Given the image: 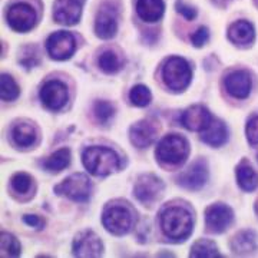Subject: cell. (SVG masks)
<instances>
[{
    "mask_svg": "<svg viewBox=\"0 0 258 258\" xmlns=\"http://www.w3.org/2000/svg\"><path fill=\"white\" fill-rule=\"evenodd\" d=\"M257 158H258V157H257Z\"/></svg>",
    "mask_w": 258,
    "mask_h": 258,
    "instance_id": "38",
    "label": "cell"
},
{
    "mask_svg": "<svg viewBox=\"0 0 258 258\" xmlns=\"http://www.w3.org/2000/svg\"><path fill=\"white\" fill-rule=\"evenodd\" d=\"M208 39H210V32H208V29L207 28H200L195 33H194L192 36H191L192 45L197 47L204 46V43L208 42Z\"/></svg>",
    "mask_w": 258,
    "mask_h": 258,
    "instance_id": "34",
    "label": "cell"
},
{
    "mask_svg": "<svg viewBox=\"0 0 258 258\" xmlns=\"http://www.w3.org/2000/svg\"><path fill=\"white\" fill-rule=\"evenodd\" d=\"M189 145L179 135H166L157 148V158L168 165H179L188 158Z\"/></svg>",
    "mask_w": 258,
    "mask_h": 258,
    "instance_id": "3",
    "label": "cell"
},
{
    "mask_svg": "<svg viewBox=\"0 0 258 258\" xmlns=\"http://www.w3.org/2000/svg\"><path fill=\"white\" fill-rule=\"evenodd\" d=\"M237 181L244 191H254L258 186L257 172L247 164H242L237 168Z\"/></svg>",
    "mask_w": 258,
    "mask_h": 258,
    "instance_id": "25",
    "label": "cell"
},
{
    "mask_svg": "<svg viewBox=\"0 0 258 258\" xmlns=\"http://www.w3.org/2000/svg\"><path fill=\"white\" fill-rule=\"evenodd\" d=\"M232 249L238 255H247L257 249V238L255 234L251 231L240 232L232 241Z\"/></svg>",
    "mask_w": 258,
    "mask_h": 258,
    "instance_id": "22",
    "label": "cell"
},
{
    "mask_svg": "<svg viewBox=\"0 0 258 258\" xmlns=\"http://www.w3.org/2000/svg\"><path fill=\"white\" fill-rule=\"evenodd\" d=\"M208 181V168L204 161H198L178 176V184L189 191H198Z\"/></svg>",
    "mask_w": 258,
    "mask_h": 258,
    "instance_id": "11",
    "label": "cell"
},
{
    "mask_svg": "<svg viewBox=\"0 0 258 258\" xmlns=\"http://www.w3.org/2000/svg\"><path fill=\"white\" fill-rule=\"evenodd\" d=\"M205 222L212 232H224L232 222V211L224 204H215L207 208Z\"/></svg>",
    "mask_w": 258,
    "mask_h": 258,
    "instance_id": "13",
    "label": "cell"
},
{
    "mask_svg": "<svg viewBox=\"0 0 258 258\" xmlns=\"http://www.w3.org/2000/svg\"><path fill=\"white\" fill-rule=\"evenodd\" d=\"M129 98H131V102L135 105V106H147L148 103L152 99V95H151V91L148 89L145 85H137L132 88V91L129 93Z\"/></svg>",
    "mask_w": 258,
    "mask_h": 258,
    "instance_id": "30",
    "label": "cell"
},
{
    "mask_svg": "<svg viewBox=\"0 0 258 258\" xmlns=\"http://www.w3.org/2000/svg\"><path fill=\"white\" fill-rule=\"evenodd\" d=\"M93 112H95V116L101 122H108L113 116L115 109L109 102L96 101L95 106H93Z\"/></svg>",
    "mask_w": 258,
    "mask_h": 258,
    "instance_id": "31",
    "label": "cell"
},
{
    "mask_svg": "<svg viewBox=\"0 0 258 258\" xmlns=\"http://www.w3.org/2000/svg\"><path fill=\"white\" fill-rule=\"evenodd\" d=\"M69 164H71V151L68 148H62L47 158L43 162V166L50 172H60Z\"/></svg>",
    "mask_w": 258,
    "mask_h": 258,
    "instance_id": "23",
    "label": "cell"
},
{
    "mask_svg": "<svg viewBox=\"0 0 258 258\" xmlns=\"http://www.w3.org/2000/svg\"><path fill=\"white\" fill-rule=\"evenodd\" d=\"M162 191V182L155 175H144L138 179L135 185V197L137 200L145 205L152 204Z\"/></svg>",
    "mask_w": 258,
    "mask_h": 258,
    "instance_id": "14",
    "label": "cell"
},
{
    "mask_svg": "<svg viewBox=\"0 0 258 258\" xmlns=\"http://www.w3.org/2000/svg\"><path fill=\"white\" fill-rule=\"evenodd\" d=\"M129 138L135 147H149L157 138V126L151 120H139L135 125H132V128L129 131Z\"/></svg>",
    "mask_w": 258,
    "mask_h": 258,
    "instance_id": "17",
    "label": "cell"
},
{
    "mask_svg": "<svg viewBox=\"0 0 258 258\" xmlns=\"http://www.w3.org/2000/svg\"><path fill=\"white\" fill-rule=\"evenodd\" d=\"M176 10H178V13L179 15H182L185 19H188V20H194V19L197 18V10L194 9V8H189V6H186L184 5L181 0H178L175 5Z\"/></svg>",
    "mask_w": 258,
    "mask_h": 258,
    "instance_id": "35",
    "label": "cell"
},
{
    "mask_svg": "<svg viewBox=\"0 0 258 258\" xmlns=\"http://www.w3.org/2000/svg\"><path fill=\"white\" fill-rule=\"evenodd\" d=\"M182 125L185 128L192 131V132H201L210 126L211 123V113L207 111L201 105H194L189 106L182 113Z\"/></svg>",
    "mask_w": 258,
    "mask_h": 258,
    "instance_id": "16",
    "label": "cell"
},
{
    "mask_svg": "<svg viewBox=\"0 0 258 258\" xmlns=\"http://www.w3.org/2000/svg\"><path fill=\"white\" fill-rule=\"evenodd\" d=\"M227 91L237 99H245L251 92V79L244 71H237L227 76L225 79Z\"/></svg>",
    "mask_w": 258,
    "mask_h": 258,
    "instance_id": "18",
    "label": "cell"
},
{
    "mask_svg": "<svg viewBox=\"0 0 258 258\" xmlns=\"http://www.w3.org/2000/svg\"><path fill=\"white\" fill-rule=\"evenodd\" d=\"M161 225L166 237L172 240H185L192 231V217L184 208L172 207L161 215Z\"/></svg>",
    "mask_w": 258,
    "mask_h": 258,
    "instance_id": "2",
    "label": "cell"
},
{
    "mask_svg": "<svg viewBox=\"0 0 258 258\" xmlns=\"http://www.w3.org/2000/svg\"><path fill=\"white\" fill-rule=\"evenodd\" d=\"M102 222L109 232L115 235H123L128 232L132 225V215L128 208L115 205V207H109L103 212Z\"/></svg>",
    "mask_w": 258,
    "mask_h": 258,
    "instance_id": "6",
    "label": "cell"
},
{
    "mask_svg": "<svg viewBox=\"0 0 258 258\" xmlns=\"http://www.w3.org/2000/svg\"><path fill=\"white\" fill-rule=\"evenodd\" d=\"M10 28L16 32H28L36 25V12L26 3H16L8 12Z\"/></svg>",
    "mask_w": 258,
    "mask_h": 258,
    "instance_id": "8",
    "label": "cell"
},
{
    "mask_svg": "<svg viewBox=\"0 0 258 258\" xmlns=\"http://www.w3.org/2000/svg\"><path fill=\"white\" fill-rule=\"evenodd\" d=\"M162 76H164V81L168 85V88H171L172 91H176V92H181L191 82L192 72L185 59L171 57L164 66Z\"/></svg>",
    "mask_w": 258,
    "mask_h": 258,
    "instance_id": "4",
    "label": "cell"
},
{
    "mask_svg": "<svg viewBox=\"0 0 258 258\" xmlns=\"http://www.w3.org/2000/svg\"><path fill=\"white\" fill-rule=\"evenodd\" d=\"M212 2H214L217 6H221V8H224V6H225V5H227L230 0H212Z\"/></svg>",
    "mask_w": 258,
    "mask_h": 258,
    "instance_id": "37",
    "label": "cell"
},
{
    "mask_svg": "<svg viewBox=\"0 0 258 258\" xmlns=\"http://www.w3.org/2000/svg\"><path fill=\"white\" fill-rule=\"evenodd\" d=\"M82 3L81 0H56L53 8V18L57 23L66 26L76 25L81 19Z\"/></svg>",
    "mask_w": 258,
    "mask_h": 258,
    "instance_id": "12",
    "label": "cell"
},
{
    "mask_svg": "<svg viewBox=\"0 0 258 258\" xmlns=\"http://www.w3.org/2000/svg\"><path fill=\"white\" fill-rule=\"evenodd\" d=\"M32 185V178L28 174H16L12 178V186L18 194H26L30 189Z\"/></svg>",
    "mask_w": 258,
    "mask_h": 258,
    "instance_id": "32",
    "label": "cell"
},
{
    "mask_svg": "<svg viewBox=\"0 0 258 258\" xmlns=\"http://www.w3.org/2000/svg\"><path fill=\"white\" fill-rule=\"evenodd\" d=\"M19 254H20V244H19V241L12 234L2 232L0 234V257H19Z\"/></svg>",
    "mask_w": 258,
    "mask_h": 258,
    "instance_id": "26",
    "label": "cell"
},
{
    "mask_svg": "<svg viewBox=\"0 0 258 258\" xmlns=\"http://www.w3.org/2000/svg\"><path fill=\"white\" fill-rule=\"evenodd\" d=\"M191 257L197 258H217L221 257V254L218 252L217 245L208 240H200L195 242L191 251Z\"/></svg>",
    "mask_w": 258,
    "mask_h": 258,
    "instance_id": "27",
    "label": "cell"
},
{
    "mask_svg": "<svg viewBox=\"0 0 258 258\" xmlns=\"http://www.w3.org/2000/svg\"><path fill=\"white\" fill-rule=\"evenodd\" d=\"M40 99L47 109L59 111L68 102V88L60 81H49L40 91Z\"/></svg>",
    "mask_w": 258,
    "mask_h": 258,
    "instance_id": "9",
    "label": "cell"
},
{
    "mask_svg": "<svg viewBox=\"0 0 258 258\" xmlns=\"http://www.w3.org/2000/svg\"><path fill=\"white\" fill-rule=\"evenodd\" d=\"M99 68L105 74H116L122 68V60L115 52L108 50L99 56Z\"/></svg>",
    "mask_w": 258,
    "mask_h": 258,
    "instance_id": "29",
    "label": "cell"
},
{
    "mask_svg": "<svg viewBox=\"0 0 258 258\" xmlns=\"http://www.w3.org/2000/svg\"><path fill=\"white\" fill-rule=\"evenodd\" d=\"M23 221L26 222L28 225H30V227L36 228V230H42L43 225H45L43 220H40L36 215H25V217H23Z\"/></svg>",
    "mask_w": 258,
    "mask_h": 258,
    "instance_id": "36",
    "label": "cell"
},
{
    "mask_svg": "<svg viewBox=\"0 0 258 258\" xmlns=\"http://www.w3.org/2000/svg\"><path fill=\"white\" fill-rule=\"evenodd\" d=\"M227 128L221 120H211L210 126L204 131L201 139L211 147H221L227 142Z\"/></svg>",
    "mask_w": 258,
    "mask_h": 258,
    "instance_id": "21",
    "label": "cell"
},
{
    "mask_svg": "<svg viewBox=\"0 0 258 258\" xmlns=\"http://www.w3.org/2000/svg\"><path fill=\"white\" fill-rule=\"evenodd\" d=\"M165 5L162 0H138L137 12L144 22L155 23L164 16Z\"/></svg>",
    "mask_w": 258,
    "mask_h": 258,
    "instance_id": "19",
    "label": "cell"
},
{
    "mask_svg": "<svg viewBox=\"0 0 258 258\" xmlns=\"http://www.w3.org/2000/svg\"><path fill=\"white\" fill-rule=\"evenodd\" d=\"M19 96V86L9 75L0 76V98L3 101H15Z\"/></svg>",
    "mask_w": 258,
    "mask_h": 258,
    "instance_id": "28",
    "label": "cell"
},
{
    "mask_svg": "<svg viewBox=\"0 0 258 258\" xmlns=\"http://www.w3.org/2000/svg\"><path fill=\"white\" fill-rule=\"evenodd\" d=\"M228 37L235 45H248L255 37V30L247 20H238L228 29Z\"/></svg>",
    "mask_w": 258,
    "mask_h": 258,
    "instance_id": "20",
    "label": "cell"
},
{
    "mask_svg": "<svg viewBox=\"0 0 258 258\" xmlns=\"http://www.w3.org/2000/svg\"><path fill=\"white\" fill-rule=\"evenodd\" d=\"M118 30V18H116V10L109 6H103L95 22V33L101 39H111L115 36Z\"/></svg>",
    "mask_w": 258,
    "mask_h": 258,
    "instance_id": "15",
    "label": "cell"
},
{
    "mask_svg": "<svg viewBox=\"0 0 258 258\" xmlns=\"http://www.w3.org/2000/svg\"><path fill=\"white\" fill-rule=\"evenodd\" d=\"M13 139L19 147H32L36 141V131L29 123H19L13 129Z\"/></svg>",
    "mask_w": 258,
    "mask_h": 258,
    "instance_id": "24",
    "label": "cell"
},
{
    "mask_svg": "<svg viewBox=\"0 0 258 258\" xmlns=\"http://www.w3.org/2000/svg\"><path fill=\"white\" fill-rule=\"evenodd\" d=\"M47 53L55 60H66L75 53L76 43L75 37L69 32H56L52 33L46 42Z\"/></svg>",
    "mask_w": 258,
    "mask_h": 258,
    "instance_id": "7",
    "label": "cell"
},
{
    "mask_svg": "<svg viewBox=\"0 0 258 258\" xmlns=\"http://www.w3.org/2000/svg\"><path fill=\"white\" fill-rule=\"evenodd\" d=\"M82 159L85 168L92 175L106 176L119 169V158L109 148H88Z\"/></svg>",
    "mask_w": 258,
    "mask_h": 258,
    "instance_id": "1",
    "label": "cell"
},
{
    "mask_svg": "<svg viewBox=\"0 0 258 258\" xmlns=\"http://www.w3.org/2000/svg\"><path fill=\"white\" fill-rule=\"evenodd\" d=\"M103 245L101 238L91 231L79 234L74 241V254L76 257L95 258L101 257Z\"/></svg>",
    "mask_w": 258,
    "mask_h": 258,
    "instance_id": "10",
    "label": "cell"
},
{
    "mask_svg": "<svg viewBox=\"0 0 258 258\" xmlns=\"http://www.w3.org/2000/svg\"><path fill=\"white\" fill-rule=\"evenodd\" d=\"M55 191L74 200L76 203H86L91 197V182L86 175L74 174V175L68 176L62 184L57 185Z\"/></svg>",
    "mask_w": 258,
    "mask_h": 258,
    "instance_id": "5",
    "label": "cell"
},
{
    "mask_svg": "<svg viewBox=\"0 0 258 258\" xmlns=\"http://www.w3.org/2000/svg\"><path fill=\"white\" fill-rule=\"evenodd\" d=\"M245 132H247V139H248L249 144L257 145L258 144V116H255V118H252V119L248 120L247 128H245Z\"/></svg>",
    "mask_w": 258,
    "mask_h": 258,
    "instance_id": "33",
    "label": "cell"
}]
</instances>
